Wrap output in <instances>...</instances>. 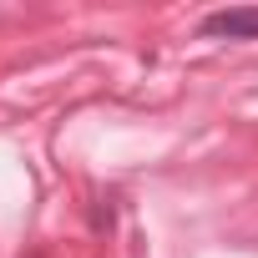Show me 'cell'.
<instances>
[{"label":"cell","instance_id":"cell-1","mask_svg":"<svg viewBox=\"0 0 258 258\" xmlns=\"http://www.w3.org/2000/svg\"><path fill=\"white\" fill-rule=\"evenodd\" d=\"M203 41H258V6H223L198 21Z\"/></svg>","mask_w":258,"mask_h":258}]
</instances>
